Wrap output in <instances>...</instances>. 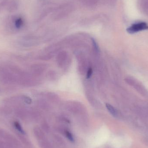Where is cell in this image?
Returning a JSON list of instances; mask_svg holds the SVG:
<instances>
[{
	"label": "cell",
	"mask_w": 148,
	"mask_h": 148,
	"mask_svg": "<svg viewBox=\"0 0 148 148\" xmlns=\"http://www.w3.org/2000/svg\"><path fill=\"white\" fill-rule=\"evenodd\" d=\"M148 29V25L146 23L140 22L133 24L127 29V30L129 34H133Z\"/></svg>",
	"instance_id": "cell-1"
},
{
	"label": "cell",
	"mask_w": 148,
	"mask_h": 148,
	"mask_svg": "<svg viewBox=\"0 0 148 148\" xmlns=\"http://www.w3.org/2000/svg\"><path fill=\"white\" fill-rule=\"evenodd\" d=\"M5 3V5L7 6V9L10 12L15 11L17 9L18 7V3L16 1H11L9 3Z\"/></svg>",
	"instance_id": "cell-2"
},
{
	"label": "cell",
	"mask_w": 148,
	"mask_h": 148,
	"mask_svg": "<svg viewBox=\"0 0 148 148\" xmlns=\"http://www.w3.org/2000/svg\"><path fill=\"white\" fill-rule=\"evenodd\" d=\"M106 108L108 110L109 112L113 116L116 117L118 115V113H117L116 110L114 108L113 106L109 103H106Z\"/></svg>",
	"instance_id": "cell-3"
},
{
	"label": "cell",
	"mask_w": 148,
	"mask_h": 148,
	"mask_svg": "<svg viewBox=\"0 0 148 148\" xmlns=\"http://www.w3.org/2000/svg\"><path fill=\"white\" fill-rule=\"evenodd\" d=\"M23 24V21L21 18H16L14 21V25L16 27L20 28Z\"/></svg>",
	"instance_id": "cell-4"
},
{
	"label": "cell",
	"mask_w": 148,
	"mask_h": 148,
	"mask_svg": "<svg viewBox=\"0 0 148 148\" xmlns=\"http://www.w3.org/2000/svg\"><path fill=\"white\" fill-rule=\"evenodd\" d=\"M14 126L15 127V128L16 129V130H18L19 132H20L21 134H24L25 132L24 130L23 129L21 125H20V123L18 122H15L14 123Z\"/></svg>",
	"instance_id": "cell-5"
},
{
	"label": "cell",
	"mask_w": 148,
	"mask_h": 148,
	"mask_svg": "<svg viewBox=\"0 0 148 148\" xmlns=\"http://www.w3.org/2000/svg\"><path fill=\"white\" fill-rule=\"evenodd\" d=\"M66 135L68 139L70 141L73 142L74 141V138L73 137V135H72L71 133H69V132L66 131Z\"/></svg>",
	"instance_id": "cell-6"
},
{
	"label": "cell",
	"mask_w": 148,
	"mask_h": 148,
	"mask_svg": "<svg viewBox=\"0 0 148 148\" xmlns=\"http://www.w3.org/2000/svg\"><path fill=\"white\" fill-rule=\"evenodd\" d=\"M92 73H93V71H92V69L90 68L88 70V72H87V78L88 79V78H90L91 77V75H92Z\"/></svg>",
	"instance_id": "cell-7"
},
{
	"label": "cell",
	"mask_w": 148,
	"mask_h": 148,
	"mask_svg": "<svg viewBox=\"0 0 148 148\" xmlns=\"http://www.w3.org/2000/svg\"><path fill=\"white\" fill-rule=\"evenodd\" d=\"M92 42H93V45H94V48H95V49L97 51H99V47H98V45H97V43L94 40V39H92Z\"/></svg>",
	"instance_id": "cell-8"
},
{
	"label": "cell",
	"mask_w": 148,
	"mask_h": 148,
	"mask_svg": "<svg viewBox=\"0 0 148 148\" xmlns=\"http://www.w3.org/2000/svg\"><path fill=\"white\" fill-rule=\"evenodd\" d=\"M0 148H6L5 144L1 140H0Z\"/></svg>",
	"instance_id": "cell-9"
}]
</instances>
